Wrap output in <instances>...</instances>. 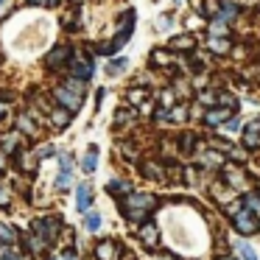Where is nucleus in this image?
Masks as SVG:
<instances>
[{
  "label": "nucleus",
  "mask_w": 260,
  "mask_h": 260,
  "mask_svg": "<svg viewBox=\"0 0 260 260\" xmlns=\"http://www.w3.org/2000/svg\"><path fill=\"white\" fill-rule=\"evenodd\" d=\"M0 204H9V193L6 190H0Z\"/></svg>",
  "instance_id": "36"
},
{
  "label": "nucleus",
  "mask_w": 260,
  "mask_h": 260,
  "mask_svg": "<svg viewBox=\"0 0 260 260\" xmlns=\"http://www.w3.org/2000/svg\"><path fill=\"white\" fill-rule=\"evenodd\" d=\"M17 129L23 132V135H28V137H34V135H37V126H31V118H25V115H23V118H20Z\"/></svg>",
  "instance_id": "20"
},
{
  "label": "nucleus",
  "mask_w": 260,
  "mask_h": 260,
  "mask_svg": "<svg viewBox=\"0 0 260 260\" xmlns=\"http://www.w3.org/2000/svg\"><path fill=\"white\" fill-rule=\"evenodd\" d=\"M84 226H87L90 232H95L98 226H101V215H98V213H87V215H84Z\"/></svg>",
  "instance_id": "19"
},
{
  "label": "nucleus",
  "mask_w": 260,
  "mask_h": 260,
  "mask_svg": "<svg viewBox=\"0 0 260 260\" xmlns=\"http://www.w3.org/2000/svg\"><path fill=\"white\" fill-rule=\"evenodd\" d=\"M34 230H37V235L45 241V246H51V243L56 241V235H59V221L56 218H37Z\"/></svg>",
  "instance_id": "2"
},
{
  "label": "nucleus",
  "mask_w": 260,
  "mask_h": 260,
  "mask_svg": "<svg viewBox=\"0 0 260 260\" xmlns=\"http://www.w3.org/2000/svg\"><path fill=\"white\" fill-rule=\"evenodd\" d=\"M3 115H6V107H3V104H0V118H3Z\"/></svg>",
  "instance_id": "39"
},
{
  "label": "nucleus",
  "mask_w": 260,
  "mask_h": 260,
  "mask_svg": "<svg viewBox=\"0 0 260 260\" xmlns=\"http://www.w3.org/2000/svg\"><path fill=\"white\" fill-rule=\"evenodd\" d=\"M246 204H252V207H254V213L260 215V199L254 196V193H249V196H246Z\"/></svg>",
  "instance_id": "29"
},
{
  "label": "nucleus",
  "mask_w": 260,
  "mask_h": 260,
  "mask_svg": "<svg viewBox=\"0 0 260 260\" xmlns=\"http://www.w3.org/2000/svg\"><path fill=\"white\" fill-rule=\"evenodd\" d=\"M260 146V118L249 120L243 129V148H257Z\"/></svg>",
  "instance_id": "4"
},
{
  "label": "nucleus",
  "mask_w": 260,
  "mask_h": 260,
  "mask_svg": "<svg viewBox=\"0 0 260 260\" xmlns=\"http://www.w3.org/2000/svg\"><path fill=\"white\" fill-rule=\"evenodd\" d=\"M171 104H174V92H171V90H165V92H162V107L168 109Z\"/></svg>",
  "instance_id": "33"
},
{
  "label": "nucleus",
  "mask_w": 260,
  "mask_h": 260,
  "mask_svg": "<svg viewBox=\"0 0 260 260\" xmlns=\"http://www.w3.org/2000/svg\"><path fill=\"white\" fill-rule=\"evenodd\" d=\"M193 45H196L193 37H174V40H171V48H174V51H193Z\"/></svg>",
  "instance_id": "14"
},
{
  "label": "nucleus",
  "mask_w": 260,
  "mask_h": 260,
  "mask_svg": "<svg viewBox=\"0 0 260 260\" xmlns=\"http://www.w3.org/2000/svg\"><path fill=\"white\" fill-rule=\"evenodd\" d=\"M210 48H213L215 53H226V51H230V42H226V40H218V37H213V40H210Z\"/></svg>",
  "instance_id": "23"
},
{
  "label": "nucleus",
  "mask_w": 260,
  "mask_h": 260,
  "mask_svg": "<svg viewBox=\"0 0 260 260\" xmlns=\"http://www.w3.org/2000/svg\"><path fill=\"white\" fill-rule=\"evenodd\" d=\"M241 129V120L238 118H226V132H238Z\"/></svg>",
  "instance_id": "30"
},
{
  "label": "nucleus",
  "mask_w": 260,
  "mask_h": 260,
  "mask_svg": "<svg viewBox=\"0 0 260 260\" xmlns=\"http://www.w3.org/2000/svg\"><path fill=\"white\" fill-rule=\"evenodd\" d=\"M224 260H230V257H224Z\"/></svg>",
  "instance_id": "41"
},
{
  "label": "nucleus",
  "mask_w": 260,
  "mask_h": 260,
  "mask_svg": "<svg viewBox=\"0 0 260 260\" xmlns=\"http://www.w3.org/2000/svg\"><path fill=\"white\" fill-rule=\"evenodd\" d=\"M70 73H73V79H90L92 76V62H87V59L81 56H73V62H70Z\"/></svg>",
  "instance_id": "5"
},
{
  "label": "nucleus",
  "mask_w": 260,
  "mask_h": 260,
  "mask_svg": "<svg viewBox=\"0 0 260 260\" xmlns=\"http://www.w3.org/2000/svg\"><path fill=\"white\" fill-rule=\"evenodd\" d=\"M107 190L112 193V196H123V193H129V190H132V187L126 185V182H120V179H109Z\"/></svg>",
  "instance_id": "15"
},
{
  "label": "nucleus",
  "mask_w": 260,
  "mask_h": 260,
  "mask_svg": "<svg viewBox=\"0 0 260 260\" xmlns=\"http://www.w3.org/2000/svg\"><path fill=\"white\" fill-rule=\"evenodd\" d=\"M95 168H98V151H95V148H90L87 157L81 159V171H84V174H92Z\"/></svg>",
  "instance_id": "11"
},
{
  "label": "nucleus",
  "mask_w": 260,
  "mask_h": 260,
  "mask_svg": "<svg viewBox=\"0 0 260 260\" xmlns=\"http://www.w3.org/2000/svg\"><path fill=\"white\" fill-rule=\"evenodd\" d=\"M0 241H3V243H14V241H17V232H14L9 224H0Z\"/></svg>",
  "instance_id": "18"
},
{
  "label": "nucleus",
  "mask_w": 260,
  "mask_h": 260,
  "mask_svg": "<svg viewBox=\"0 0 260 260\" xmlns=\"http://www.w3.org/2000/svg\"><path fill=\"white\" fill-rule=\"evenodd\" d=\"M224 34H226V23L224 20H215L213 28H210V37H224Z\"/></svg>",
  "instance_id": "24"
},
{
  "label": "nucleus",
  "mask_w": 260,
  "mask_h": 260,
  "mask_svg": "<svg viewBox=\"0 0 260 260\" xmlns=\"http://www.w3.org/2000/svg\"><path fill=\"white\" fill-rule=\"evenodd\" d=\"M143 174H146L148 179H165V176H162V168H159V165L154 168V162H146V168H143Z\"/></svg>",
  "instance_id": "22"
},
{
  "label": "nucleus",
  "mask_w": 260,
  "mask_h": 260,
  "mask_svg": "<svg viewBox=\"0 0 260 260\" xmlns=\"http://www.w3.org/2000/svg\"><path fill=\"white\" fill-rule=\"evenodd\" d=\"M199 101L210 107V104H215V95H213V92H202V95H199Z\"/></svg>",
  "instance_id": "34"
},
{
  "label": "nucleus",
  "mask_w": 260,
  "mask_h": 260,
  "mask_svg": "<svg viewBox=\"0 0 260 260\" xmlns=\"http://www.w3.org/2000/svg\"><path fill=\"white\" fill-rule=\"evenodd\" d=\"M62 171H73V157H70V154H62Z\"/></svg>",
  "instance_id": "28"
},
{
  "label": "nucleus",
  "mask_w": 260,
  "mask_h": 260,
  "mask_svg": "<svg viewBox=\"0 0 260 260\" xmlns=\"http://www.w3.org/2000/svg\"><path fill=\"white\" fill-rule=\"evenodd\" d=\"M154 62H157V64H171L174 59H171L165 51H157V53H154Z\"/></svg>",
  "instance_id": "27"
},
{
  "label": "nucleus",
  "mask_w": 260,
  "mask_h": 260,
  "mask_svg": "<svg viewBox=\"0 0 260 260\" xmlns=\"http://www.w3.org/2000/svg\"><path fill=\"white\" fill-rule=\"evenodd\" d=\"M171 118H174L176 123H179V120L185 118V109H182V107H179V109H174V112H171Z\"/></svg>",
  "instance_id": "35"
},
{
  "label": "nucleus",
  "mask_w": 260,
  "mask_h": 260,
  "mask_svg": "<svg viewBox=\"0 0 260 260\" xmlns=\"http://www.w3.org/2000/svg\"><path fill=\"white\" fill-rule=\"evenodd\" d=\"M232 221H235V230L243 232V235H254V232L260 230V218H254L249 210H238V213L232 215Z\"/></svg>",
  "instance_id": "1"
},
{
  "label": "nucleus",
  "mask_w": 260,
  "mask_h": 260,
  "mask_svg": "<svg viewBox=\"0 0 260 260\" xmlns=\"http://www.w3.org/2000/svg\"><path fill=\"white\" fill-rule=\"evenodd\" d=\"M0 260H3V254H0Z\"/></svg>",
  "instance_id": "40"
},
{
  "label": "nucleus",
  "mask_w": 260,
  "mask_h": 260,
  "mask_svg": "<svg viewBox=\"0 0 260 260\" xmlns=\"http://www.w3.org/2000/svg\"><path fill=\"white\" fill-rule=\"evenodd\" d=\"M143 95H146L143 90H132V92H129V101H132V104H140V101H143Z\"/></svg>",
  "instance_id": "31"
},
{
  "label": "nucleus",
  "mask_w": 260,
  "mask_h": 260,
  "mask_svg": "<svg viewBox=\"0 0 260 260\" xmlns=\"http://www.w3.org/2000/svg\"><path fill=\"white\" fill-rule=\"evenodd\" d=\"M95 254H98V260H118V246L109 243V241H104V243H98Z\"/></svg>",
  "instance_id": "9"
},
{
  "label": "nucleus",
  "mask_w": 260,
  "mask_h": 260,
  "mask_svg": "<svg viewBox=\"0 0 260 260\" xmlns=\"http://www.w3.org/2000/svg\"><path fill=\"white\" fill-rule=\"evenodd\" d=\"M204 14L215 17V14H218V3H215V0H204Z\"/></svg>",
  "instance_id": "26"
},
{
  "label": "nucleus",
  "mask_w": 260,
  "mask_h": 260,
  "mask_svg": "<svg viewBox=\"0 0 260 260\" xmlns=\"http://www.w3.org/2000/svg\"><path fill=\"white\" fill-rule=\"evenodd\" d=\"M17 143H25V135H23V132H14V135H6L3 140H0V148H3L6 154H14V151H17Z\"/></svg>",
  "instance_id": "8"
},
{
  "label": "nucleus",
  "mask_w": 260,
  "mask_h": 260,
  "mask_svg": "<svg viewBox=\"0 0 260 260\" xmlns=\"http://www.w3.org/2000/svg\"><path fill=\"white\" fill-rule=\"evenodd\" d=\"M204 162H210V165H221L224 159H221L218 154H204Z\"/></svg>",
  "instance_id": "32"
},
{
  "label": "nucleus",
  "mask_w": 260,
  "mask_h": 260,
  "mask_svg": "<svg viewBox=\"0 0 260 260\" xmlns=\"http://www.w3.org/2000/svg\"><path fill=\"white\" fill-rule=\"evenodd\" d=\"M218 104H221V109H226V112H235V109H238V101H235V98H232V95H218Z\"/></svg>",
  "instance_id": "21"
},
{
  "label": "nucleus",
  "mask_w": 260,
  "mask_h": 260,
  "mask_svg": "<svg viewBox=\"0 0 260 260\" xmlns=\"http://www.w3.org/2000/svg\"><path fill=\"white\" fill-rule=\"evenodd\" d=\"M68 59H70V48H64V45H56V48H53V51L45 56V64H48L51 70H56L59 64H62V62H68Z\"/></svg>",
  "instance_id": "6"
},
{
  "label": "nucleus",
  "mask_w": 260,
  "mask_h": 260,
  "mask_svg": "<svg viewBox=\"0 0 260 260\" xmlns=\"http://www.w3.org/2000/svg\"><path fill=\"white\" fill-rule=\"evenodd\" d=\"M48 6H59V0H48Z\"/></svg>",
  "instance_id": "38"
},
{
  "label": "nucleus",
  "mask_w": 260,
  "mask_h": 260,
  "mask_svg": "<svg viewBox=\"0 0 260 260\" xmlns=\"http://www.w3.org/2000/svg\"><path fill=\"white\" fill-rule=\"evenodd\" d=\"M62 260H76V254H73V252H64V254H62Z\"/></svg>",
  "instance_id": "37"
},
{
  "label": "nucleus",
  "mask_w": 260,
  "mask_h": 260,
  "mask_svg": "<svg viewBox=\"0 0 260 260\" xmlns=\"http://www.w3.org/2000/svg\"><path fill=\"white\" fill-rule=\"evenodd\" d=\"M140 241L146 243L148 249H157V243H159V230L154 224H143L140 226Z\"/></svg>",
  "instance_id": "7"
},
{
  "label": "nucleus",
  "mask_w": 260,
  "mask_h": 260,
  "mask_svg": "<svg viewBox=\"0 0 260 260\" xmlns=\"http://www.w3.org/2000/svg\"><path fill=\"white\" fill-rule=\"evenodd\" d=\"M70 115H73V112H68V109H56V112H53L51 115V120H53V126H56V129H64V126H68L70 123Z\"/></svg>",
  "instance_id": "13"
},
{
  "label": "nucleus",
  "mask_w": 260,
  "mask_h": 260,
  "mask_svg": "<svg viewBox=\"0 0 260 260\" xmlns=\"http://www.w3.org/2000/svg\"><path fill=\"white\" fill-rule=\"evenodd\" d=\"M56 101L62 104L68 112H76V109L81 107V92H73V90H68V87H59V90H56Z\"/></svg>",
  "instance_id": "3"
},
{
  "label": "nucleus",
  "mask_w": 260,
  "mask_h": 260,
  "mask_svg": "<svg viewBox=\"0 0 260 260\" xmlns=\"http://www.w3.org/2000/svg\"><path fill=\"white\" fill-rule=\"evenodd\" d=\"M126 68H129V62H126V59H115V62L107 64V73L109 76H118V73H123Z\"/></svg>",
  "instance_id": "17"
},
{
  "label": "nucleus",
  "mask_w": 260,
  "mask_h": 260,
  "mask_svg": "<svg viewBox=\"0 0 260 260\" xmlns=\"http://www.w3.org/2000/svg\"><path fill=\"white\" fill-rule=\"evenodd\" d=\"M235 252H238V257H241V260H257L254 249H252V246H246V243H241V241L235 243Z\"/></svg>",
  "instance_id": "16"
},
{
  "label": "nucleus",
  "mask_w": 260,
  "mask_h": 260,
  "mask_svg": "<svg viewBox=\"0 0 260 260\" xmlns=\"http://www.w3.org/2000/svg\"><path fill=\"white\" fill-rule=\"evenodd\" d=\"M68 185H70V174H68V171H62V174L56 176V190H64Z\"/></svg>",
  "instance_id": "25"
},
{
  "label": "nucleus",
  "mask_w": 260,
  "mask_h": 260,
  "mask_svg": "<svg viewBox=\"0 0 260 260\" xmlns=\"http://www.w3.org/2000/svg\"><path fill=\"white\" fill-rule=\"evenodd\" d=\"M226 118H230V112H226V109H207V112H204L207 126H221Z\"/></svg>",
  "instance_id": "10"
},
{
  "label": "nucleus",
  "mask_w": 260,
  "mask_h": 260,
  "mask_svg": "<svg viewBox=\"0 0 260 260\" xmlns=\"http://www.w3.org/2000/svg\"><path fill=\"white\" fill-rule=\"evenodd\" d=\"M90 202H92V190H90V185H79V210H81V213H87Z\"/></svg>",
  "instance_id": "12"
}]
</instances>
